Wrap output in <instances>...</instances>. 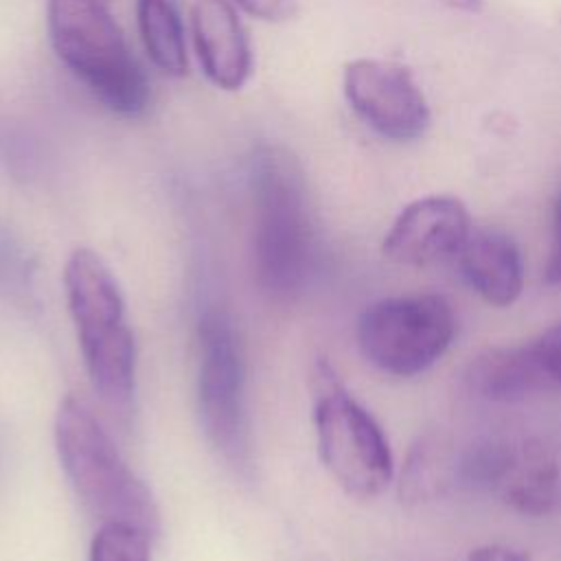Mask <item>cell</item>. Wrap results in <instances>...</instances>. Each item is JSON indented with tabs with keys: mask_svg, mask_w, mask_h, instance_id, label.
Wrapping results in <instances>:
<instances>
[{
	"mask_svg": "<svg viewBox=\"0 0 561 561\" xmlns=\"http://www.w3.org/2000/svg\"><path fill=\"white\" fill-rule=\"evenodd\" d=\"M537 357L548 373L550 381L559 388L561 386V320L543 331L535 342H533Z\"/></svg>",
	"mask_w": 561,
	"mask_h": 561,
	"instance_id": "cell-17",
	"label": "cell"
},
{
	"mask_svg": "<svg viewBox=\"0 0 561 561\" xmlns=\"http://www.w3.org/2000/svg\"><path fill=\"white\" fill-rule=\"evenodd\" d=\"M462 473L522 515H548L559 497L557 458L537 438L480 447L462 462Z\"/></svg>",
	"mask_w": 561,
	"mask_h": 561,
	"instance_id": "cell-9",
	"label": "cell"
},
{
	"mask_svg": "<svg viewBox=\"0 0 561 561\" xmlns=\"http://www.w3.org/2000/svg\"><path fill=\"white\" fill-rule=\"evenodd\" d=\"M467 561H533V557L524 548H515L506 543H484L473 548L467 554Z\"/></svg>",
	"mask_w": 561,
	"mask_h": 561,
	"instance_id": "cell-20",
	"label": "cell"
},
{
	"mask_svg": "<svg viewBox=\"0 0 561 561\" xmlns=\"http://www.w3.org/2000/svg\"><path fill=\"white\" fill-rule=\"evenodd\" d=\"M55 447L81 504L103 522H127L158 533V506L92 410L66 397L55 416Z\"/></svg>",
	"mask_w": 561,
	"mask_h": 561,
	"instance_id": "cell-4",
	"label": "cell"
},
{
	"mask_svg": "<svg viewBox=\"0 0 561 561\" xmlns=\"http://www.w3.org/2000/svg\"><path fill=\"white\" fill-rule=\"evenodd\" d=\"M456 471L451 440L445 432H423L408 451L399 478V497L408 506L438 500Z\"/></svg>",
	"mask_w": 561,
	"mask_h": 561,
	"instance_id": "cell-14",
	"label": "cell"
},
{
	"mask_svg": "<svg viewBox=\"0 0 561 561\" xmlns=\"http://www.w3.org/2000/svg\"><path fill=\"white\" fill-rule=\"evenodd\" d=\"M46 24L59 61L121 116H140L149 81L103 0H48Z\"/></svg>",
	"mask_w": 561,
	"mask_h": 561,
	"instance_id": "cell-3",
	"label": "cell"
},
{
	"mask_svg": "<svg viewBox=\"0 0 561 561\" xmlns=\"http://www.w3.org/2000/svg\"><path fill=\"white\" fill-rule=\"evenodd\" d=\"M313 423L320 460L348 495L368 500L390 484L394 465L383 430L324 359L313 368Z\"/></svg>",
	"mask_w": 561,
	"mask_h": 561,
	"instance_id": "cell-5",
	"label": "cell"
},
{
	"mask_svg": "<svg viewBox=\"0 0 561 561\" xmlns=\"http://www.w3.org/2000/svg\"><path fill=\"white\" fill-rule=\"evenodd\" d=\"M465 381L471 392L497 403L526 401L533 394L557 388L543 370L533 342L482 351L469 362Z\"/></svg>",
	"mask_w": 561,
	"mask_h": 561,
	"instance_id": "cell-13",
	"label": "cell"
},
{
	"mask_svg": "<svg viewBox=\"0 0 561 561\" xmlns=\"http://www.w3.org/2000/svg\"><path fill=\"white\" fill-rule=\"evenodd\" d=\"M136 20L149 59L171 77L186 75V42L175 0H136Z\"/></svg>",
	"mask_w": 561,
	"mask_h": 561,
	"instance_id": "cell-15",
	"label": "cell"
},
{
	"mask_svg": "<svg viewBox=\"0 0 561 561\" xmlns=\"http://www.w3.org/2000/svg\"><path fill=\"white\" fill-rule=\"evenodd\" d=\"M248 15L263 22H285L298 13V0H234Z\"/></svg>",
	"mask_w": 561,
	"mask_h": 561,
	"instance_id": "cell-18",
	"label": "cell"
},
{
	"mask_svg": "<svg viewBox=\"0 0 561 561\" xmlns=\"http://www.w3.org/2000/svg\"><path fill=\"white\" fill-rule=\"evenodd\" d=\"M543 276H546V283L561 285V193L552 210V239H550V254H548Z\"/></svg>",
	"mask_w": 561,
	"mask_h": 561,
	"instance_id": "cell-19",
	"label": "cell"
},
{
	"mask_svg": "<svg viewBox=\"0 0 561 561\" xmlns=\"http://www.w3.org/2000/svg\"><path fill=\"white\" fill-rule=\"evenodd\" d=\"M191 33L208 81L221 90H239L252 72L248 31L230 0H195Z\"/></svg>",
	"mask_w": 561,
	"mask_h": 561,
	"instance_id": "cell-11",
	"label": "cell"
},
{
	"mask_svg": "<svg viewBox=\"0 0 561 561\" xmlns=\"http://www.w3.org/2000/svg\"><path fill=\"white\" fill-rule=\"evenodd\" d=\"M456 9H465V11H480L482 0H443Z\"/></svg>",
	"mask_w": 561,
	"mask_h": 561,
	"instance_id": "cell-21",
	"label": "cell"
},
{
	"mask_svg": "<svg viewBox=\"0 0 561 561\" xmlns=\"http://www.w3.org/2000/svg\"><path fill=\"white\" fill-rule=\"evenodd\" d=\"M252 256L259 289L276 302L298 298L316 263V230L307 180L283 145H259L250 158Z\"/></svg>",
	"mask_w": 561,
	"mask_h": 561,
	"instance_id": "cell-1",
	"label": "cell"
},
{
	"mask_svg": "<svg viewBox=\"0 0 561 561\" xmlns=\"http://www.w3.org/2000/svg\"><path fill=\"white\" fill-rule=\"evenodd\" d=\"M64 285L90 383L103 403L125 412L134 397L136 342L116 276L94 250L77 248L66 261Z\"/></svg>",
	"mask_w": 561,
	"mask_h": 561,
	"instance_id": "cell-2",
	"label": "cell"
},
{
	"mask_svg": "<svg viewBox=\"0 0 561 561\" xmlns=\"http://www.w3.org/2000/svg\"><path fill=\"white\" fill-rule=\"evenodd\" d=\"M454 335L451 302L438 294L381 298L357 318L362 355L392 377L425 373L447 353Z\"/></svg>",
	"mask_w": 561,
	"mask_h": 561,
	"instance_id": "cell-6",
	"label": "cell"
},
{
	"mask_svg": "<svg viewBox=\"0 0 561 561\" xmlns=\"http://www.w3.org/2000/svg\"><path fill=\"white\" fill-rule=\"evenodd\" d=\"M103 2H110V0H103Z\"/></svg>",
	"mask_w": 561,
	"mask_h": 561,
	"instance_id": "cell-22",
	"label": "cell"
},
{
	"mask_svg": "<svg viewBox=\"0 0 561 561\" xmlns=\"http://www.w3.org/2000/svg\"><path fill=\"white\" fill-rule=\"evenodd\" d=\"M342 90L357 118L386 140L410 142L430 127L427 99L412 72L397 61L370 57L348 61Z\"/></svg>",
	"mask_w": 561,
	"mask_h": 561,
	"instance_id": "cell-8",
	"label": "cell"
},
{
	"mask_svg": "<svg viewBox=\"0 0 561 561\" xmlns=\"http://www.w3.org/2000/svg\"><path fill=\"white\" fill-rule=\"evenodd\" d=\"M149 533L127 522H103L90 543V561H151Z\"/></svg>",
	"mask_w": 561,
	"mask_h": 561,
	"instance_id": "cell-16",
	"label": "cell"
},
{
	"mask_svg": "<svg viewBox=\"0 0 561 561\" xmlns=\"http://www.w3.org/2000/svg\"><path fill=\"white\" fill-rule=\"evenodd\" d=\"M458 265L471 289L493 307H508L522 296V250L515 239L502 230H471L458 252Z\"/></svg>",
	"mask_w": 561,
	"mask_h": 561,
	"instance_id": "cell-12",
	"label": "cell"
},
{
	"mask_svg": "<svg viewBox=\"0 0 561 561\" xmlns=\"http://www.w3.org/2000/svg\"><path fill=\"white\" fill-rule=\"evenodd\" d=\"M199 419L208 443L221 458L250 467V434L245 414V364L232 320L217 309L199 318Z\"/></svg>",
	"mask_w": 561,
	"mask_h": 561,
	"instance_id": "cell-7",
	"label": "cell"
},
{
	"mask_svg": "<svg viewBox=\"0 0 561 561\" xmlns=\"http://www.w3.org/2000/svg\"><path fill=\"white\" fill-rule=\"evenodd\" d=\"M467 206L451 195H427L410 202L388 228L381 252L405 267H427L458 256L471 234Z\"/></svg>",
	"mask_w": 561,
	"mask_h": 561,
	"instance_id": "cell-10",
	"label": "cell"
}]
</instances>
